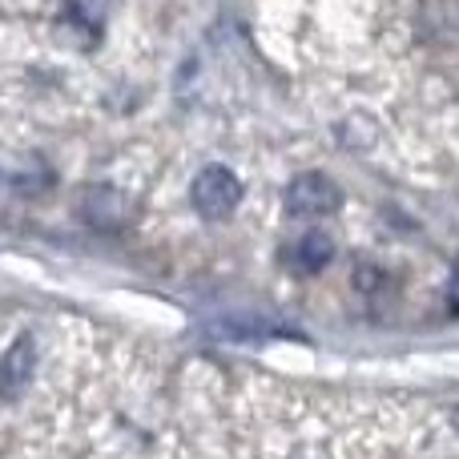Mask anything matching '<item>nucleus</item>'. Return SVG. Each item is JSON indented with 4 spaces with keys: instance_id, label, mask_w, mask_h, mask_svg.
Here are the masks:
<instances>
[{
    "instance_id": "1",
    "label": "nucleus",
    "mask_w": 459,
    "mask_h": 459,
    "mask_svg": "<svg viewBox=\"0 0 459 459\" xmlns=\"http://www.w3.org/2000/svg\"><path fill=\"white\" fill-rule=\"evenodd\" d=\"M190 202H194V210H198V214H206V218H226L230 210L242 202V182H238L234 169H226V166H206L198 178H194Z\"/></svg>"
},
{
    "instance_id": "2",
    "label": "nucleus",
    "mask_w": 459,
    "mask_h": 459,
    "mask_svg": "<svg viewBox=\"0 0 459 459\" xmlns=\"http://www.w3.org/2000/svg\"><path fill=\"white\" fill-rule=\"evenodd\" d=\"M339 202L342 198H339V190H334L331 178L302 174V178H294V182L286 186L282 206H286V214H294V218H323V214H334Z\"/></svg>"
},
{
    "instance_id": "3",
    "label": "nucleus",
    "mask_w": 459,
    "mask_h": 459,
    "mask_svg": "<svg viewBox=\"0 0 459 459\" xmlns=\"http://www.w3.org/2000/svg\"><path fill=\"white\" fill-rule=\"evenodd\" d=\"M32 367H37V347H32V339L24 334V339H16L13 347L0 355V399H4V403H16V399L24 395V387H29V379H32Z\"/></svg>"
},
{
    "instance_id": "4",
    "label": "nucleus",
    "mask_w": 459,
    "mask_h": 459,
    "mask_svg": "<svg viewBox=\"0 0 459 459\" xmlns=\"http://www.w3.org/2000/svg\"><path fill=\"white\" fill-rule=\"evenodd\" d=\"M331 254H334V246H331V238L326 234H307V238H299V242L290 246V266L299 270V274H318V270L331 262Z\"/></svg>"
},
{
    "instance_id": "5",
    "label": "nucleus",
    "mask_w": 459,
    "mask_h": 459,
    "mask_svg": "<svg viewBox=\"0 0 459 459\" xmlns=\"http://www.w3.org/2000/svg\"><path fill=\"white\" fill-rule=\"evenodd\" d=\"M452 310L459 315V274H455V282H452Z\"/></svg>"
}]
</instances>
